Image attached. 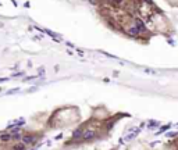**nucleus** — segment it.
Masks as SVG:
<instances>
[{
	"label": "nucleus",
	"mask_w": 178,
	"mask_h": 150,
	"mask_svg": "<svg viewBox=\"0 0 178 150\" xmlns=\"http://www.w3.org/2000/svg\"><path fill=\"white\" fill-rule=\"evenodd\" d=\"M95 138V131L93 129H86L84 131V133H82V139L84 140H91Z\"/></svg>",
	"instance_id": "nucleus-1"
},
{
	"label": "nucleus",
	"mask_w": 178,
	"mask_h": 150,
	"mask_svg": "<svg viewBox=\"0 0 178 150\" xmlns=\"http://www.w3.org/2000/svg\"><path fill=\"white\" fill-rule=\"evenodd\" d=\"M139 131H141V129H139V128H132V129H131V131H129V133H127V136H125V140H127V142H128V140L134 139V138H135L136 135L139 133Z\"/></svg>",
	"instance_id": "nucleus-2"
},
{
	"label": "nucleus",
	"mask_w": 178,
	"mask_h": 150,
	"mask_svg": "<svg viewBox=\"0 0 178 150\" xmlns=\"http://www.w3.org/2000/svg\"><path fill=\"white\" fill-rule=\"evenodd\" d=\"M22 142H24V145H31L33 143V140H35V136H32V135H27V136H22Z\"/></svg>",
	"instance_id": "nucleus-3"
},
{
	"label": "nucleus",
	"mask_w": 178,
	"mask_h": 150,
	"mask_svg": "<svg viewBox=\"0 0 178 150\" xmlns=\"http://www.w3.org/2000/svg\"><path fill=\"white\" fill-rule=\"evenodd\" d=\"M135 27L139 29V32H143L145 31V24L142 20H135Z\"/></svg>",
	"instance_id": "nucleus-4"
},
{
	"label": "nucleus",
	"mask_w": 178,
	"mask_h": 150,
	"mask_svg": "<svg viewBox=\"0 0 178 150\" xmlns=\"http://www.w3.org/2000/svg\"><path fill=\"white\" fill-rule=\"evenodd\" d=\"M127 32H128V35H131V36H138L139 35V29L136 27H131Z\"/></svg>",
	"instance_id": "nucleus-5"
},
{
	"label": "nucleus",
	"mask_w": 178,
	"mask_h": 150,
	"mask_svg": "<svg viewBox=\"0 0 178 150\" xmlns=\"http://www.w3.org/2000/svg\"><path fill=\"white\" fill-rule=\"evenodd\" d=\"M13 139V135L11 133H1L0 135V140L1 142H9V140Z\"/></svg>",
	"instance_id": "nucleus-6"
},
{
	"label": "nucleus",
	"mask_w": 178,
	"mask_h": 150,
	"mask_svg": "<svg viewBox=\"0 0 178 150\" xmlns=\"http://www.w3.org/2000/svg\"><path fill=\"white\" fill-rule=\"evenodd\" d=\"M82 133H84V131H81V129H77L75 132L73 133V138L74 139H77V138H82Z\"/></svg>",
	"instance_id": "nucleus-7"
},
{
	"label": "nucleus",
	"mask_w": 178,
	"mask_h": 150,
	"mask_svg": "<svg viewBox=\"0 0 178 150\" xmlns=\"http://www.w3.org/2000/svg\"><path fill=\"white\" fill-rule=\"evenodd\" d=\"M14 149H15V150H21V149H24V146H22V145H20V146H15Z\"/></svg>",
	"instance_id": "nucleus-8"
},
{
	"label": "nucleus",
	"mask_w": 178,
	"mask_h": 150,
	"mask_svg": "<svg viewBox=\"0 0 178 150\" xmlns=\"http://www.w3.org/2000/svg\"><path fill=\"white\" fill-rule=\"evenodd\" d=\"M113 1H114V3H117V4H118V3H121L123 0H113Z\"/></svg>",
	"instance_id": "nucleus-9"
},
{
	"label": "nucleus",
	"mask_w": 178,
	"mask_h": 150,
	"mask_svg": "<svg viewBox=\"0 0 178 150\" xmlns=\"http://www.w3.org/2000/svg\"><path fill=\"white\" fill-rule=\"evenodd\" d=\"M146 1H147V3H152V0H146Z\"/></svg>",
	"instance_id": "nucleus-10"
}]
</instances>
